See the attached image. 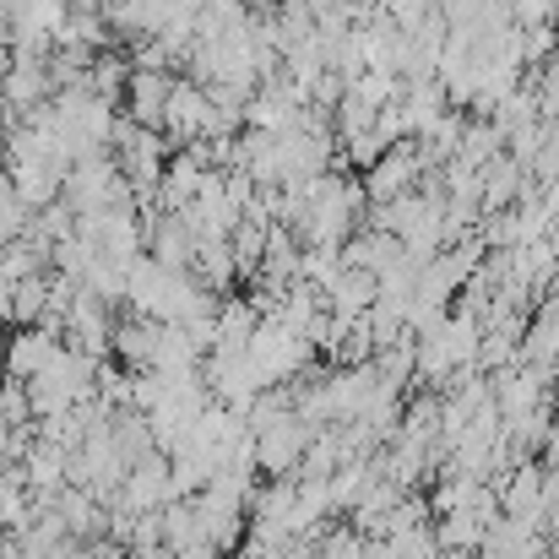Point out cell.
Here are the masks:
<instances>
[{
	"label": "cell",
	"mask_w": 559,
	"mask_h": 559,
	"mask_svg": "<svg viewBox=\"0 0 559 559\" xmlns=\"http://www.w3.org/2000/svg\"><path fill=\"white\" fill-rule=\"evenodd\" d=\"M60 354H66V348L55 343V332H44V326H22V332L5 343V374L27 385V380H38V374L49 370Z\"/></svg>",
	"instance_id": "6da1fadb"
},
{
	"label": "cell",
	"mask_w": 559,
	"mask_h": 559,
	"mask_svg": "<svg viewBox=\"0 0 559 559\" xmlns=\"http://www.w3.org/2000/svg\"><path fill=\"white\" fill-rule=\"evenodd\" d=\"M169 93H175V76L169 71H131V87H126V115L147 131H164V109H169Z\"/></svg>",
	"instance_id": "7a4b0ae2"
}]
</instances>
